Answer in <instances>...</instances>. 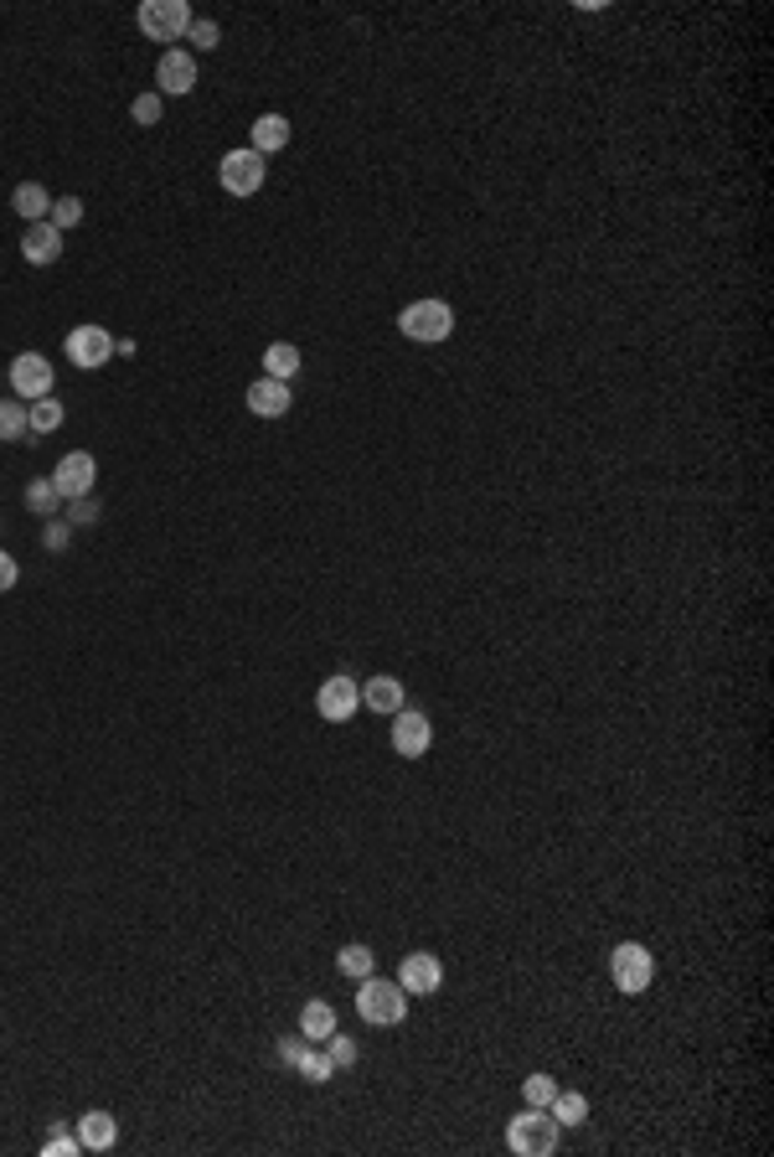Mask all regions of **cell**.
<instances>
[{
	"label": "cell",
	"mask_w": 774,
	"mask_h": 1157,
	"mask_svg": "<svg viewBox=\"0 0 774 1157\" xmlns=\"http://www.w3.org/2000/svg\"><path fill=\"white\" fill-rule=\"evenodd\" d=\"M548 1111H553L557 1126H584V1122H589V1095H578V1090H563V1086H557V1095L548 1101Z\"/></svg>",
	"instance_id": "obj_21"
},
{
	"label": "cell",
	"mask_w": 774,
	"mask_h": 1157,
	"mask_svg": "<svg viewBox=\"0 0 774 1157\" xmlns=\"http://www.w3.org/2000/svg\"><path fill=\"white\" fill-rule=\"evenodd\" d=\"M325 1055H331L336 1070H352V1065H356V1044L346 1034H331V1038H325Z\"/></svg>",
	"instance_id": "obj_32"
},
{
	"label": "cell",
	"mask_w": 774,
	"mask_h": 1157,
	"mask_svg": "<svg viewBox=\"0 0 774 1157\" xmlns=\"http://www.w3.org/2000/svg\"><path fill=\"white\" fill-rule=\"evenodd\" d=\"M68 543H73V528H68V522H52V528H47V548H52V553H68Z\"/></svg>",
	"instance_id": "obj_37"
},
{
	"label": "cell",
	"mask_w": 774,
	"mask_h": 1157,
	"mask_svg": "<svg viewBox=\"0 0 774 1157\" xmlns=\"http://www.w3.org/2000/svg\"><path fill=\"white\" fill-rule=\"evenodd\" d=\"M78 1153H84L78 1132H52V1137L42 1142V1157H78Z\"/></svg>",
	"instance_id": "obj_31"
},
{
	"label": "cell",
	"mask_w": 774,
	"mask_h": 1157,
	"mask_svg": "<svg viewBox=\"0 0 774 1157\" xmlns=\"http://www.w3.org/2000/svg\"><path fill=\"white\" fill-rule=\"evenodd\" d=\"M57 507H63V496H57L52 476L47 481H26V511H32V517H52Z\"/></svg>",
	"instance_id": "obj_26"
},
{
	"label": "cell",
	"mask_w": 774,
	"mask_h": 1157,
	"mask_svg": "<svg viewBox=\"0 0 774 1157\" xmlns=\"http://www.w3.org/2000/svg\"><path fill=\"white\" fill-rule=\"evenodd\" d=\"M140 32L151 36V42H181L186 36V26H191V5L186 0H145L140 5Z\"/></svg>",
	"instance_id": "obj_5"
},
{
	"label": "cell",
	"mask_w": 774,
	"mask_h": 1157,
	"mask_svg": "<svg viewBox=\"0 0 774 1157\" xmlns=\"http://www.w3.org/2000/svg\"><path fill=\"white\" fill-rule=\"evenodd\" d=\"M398 331H403L408 341H419V346H439V341L455 337V306L450 300H413V306L398 310Z\"/></svg>",
	"instance_id": "obj_1"
},
{
	"label": "cell",
	"mask_w": 774,
	"mask_h": 1157,
	"mask_svg": "<svg viewBox=\"0 0 774 1157\" xmlns=\"http://www.w3.org/2000/svg\"><path fill=\"white\" fill-rule=\"evenodd\" d=\"M197 88V57L181 47H166L161 52V63H155V93L161 99H181V93H191Z\"/></svg>",
	"instance_id": "obj_9"
},
{
	"label": "cell",
	"mask_w": 774,
	"mask_h": 1157,
	"mask_svg": "<svg viewBox=\"0 0 774 1157\" xmlns=\"http://www.w3.org/2000/svg\"><path fill=\"white\" fill-rule=\"evenodd\" d=\"M289 404H295V393L279 377H253L248 383V414H258V419H285Z\"/></svg>",
	"instance_id": "obj_14"
},
{
	"label": "cell",
	"mask_w": 774,
	"mask_h": 1157,
	"mask_svg": "<svg viewBox=\"0 0 774 1157\" xmlns=\"http://www.w3.org/2000/svg\"><path fill=\"white\" fill-rule=\"evenodd\" d=\"M295 373H300V346H289V341H274L269 352H264V377H279V383H289Z\"/></svg>",
	"instance_id": "obj_23"
},
{
	"label": "cell",
	"mask_w": 774,
	"mask_h": 1157,
	"mask_svg": "<svg viewBox=\"0 0 774 1157\" xmlns=\"http://www.w3.org/2000/svg\"><path fill=\"white\" fill-rule=\"evenodd\" d=\"M68 522H73V528H84V522H99V502H88V496H73V502H68Z\"/></svg>",
	"instance_id": "obj_35"
},
{
	"label": "cell",
	"mask_w": 774,
	"mask_h": 1157,
	"mask_svg": "<svg viewBox=\"0 0 774 1157\" xmlns=\"http://www.w3.org/2000/svg\"><path fill=\"white\" fill-rule=\"evenodd\" d=\"M21 254H26V264H57V258H63V233H57L52 222H26Z\"/></svg>",
	"instance_id": "obj_15"
},
{
	"label": "cell",
	"mask_w": 774,
	"mask_h": 1157,
	"mask_svg": "<svg viewBox=\"0 0 774 1157\" xmlns=\"http://www.w3.org/2000/svg\"><path fill=\"white\" fill-rule=\"evenodd\" d=\"M130 114H135V124H161V93H140Z\"/></svg>",
	"instance_id": "obj_34"
},
{
	"label": "cell",
	"mask_w": 774,
	"mask_h": 1157,
	"mask_svg": "<svg viewBox=\"0 0 774 1157\" xmlns=\"http://www.w3.org/2000/svg\"><path fill=\"white\" fill-rule=\"evenodd\" d=\"M356 1013H362V1023H377V1028H392V1023L408 1018V992L398 988V982H387V977H362L356 982Z\"/></svg>",
	"instance_id": "obj_3"
},
{
	"label": "cell",
	"mask_w": 774,
	"mask_h": 1157,
	"mask_svg": "<svg viewBox=\"0 0 774 1157\" xmlns=\"http://www.w3.org/2000/svg\"><path fill=\"white\" fill-rule=\"evenodd\" d=\"M300 1034L310 1038V1044H325V1038L336 1034V1007L325 1003V998H310V1003L300 1007Z\"/></svg>",
	"instance_id": "obj_19"
},
{
	"label": "cell",
	"mask_w": 774,
	"mask_h": 1157,
	"mask_svg": "<svg viewBox=\"0 0 774 1157\" xmlns=\"http://www.w3.org/2000/svg\"><path fill=\"white\" fill-rule=\"evenodd\" d=\"M300 1075L310 1080V1086H325V1080L336 1075V1065H331V1055H325V1049H310V1055L300 1059Z\"/></svg>",
	"instance_id": "obj_29"
},
{
	"label": "cell",
	"mask_w": 774,
	"mask_h": 1157,
	"mask_svg": "<svg viewBox=\"0 0 774 1157\" xmlns=\"http://www.w3.org/2000/svg\"><path fill=\"white\" fill-rule=\"evenodd\" d=\"M336 967H341V977L362 982V977H372V971H377V951H372V946H362V940H352V946H341Z\"/></svg>",
	"instance_id": "obj_22"
},
{
	"label": "cell",
	"mask_w": 774,
	"mask_h": 1157,
	"mask_svg": "<svg viewBox=\"0 0 774 1157\" xmlns=\"http://www.w3.org/2000/svg\"><path fill=\"white\" fill-rule=\"evenodd\" d=\"M310 1049H316V1044H310L305 1034H285V1038H279V1059H285L289 1070H300V1059L310 1055Z\"/></svg>",
	"instance_id": "obj_33"
},
{
	"label": "cell",
	"mask_w": 774,
	"mask_h": 1157,
	"mask_svg": "<svg viewBox=\"0 0 774 1157\" xmlns=\"http://www.w3.org/2000/svg\"><path fill=\"white\" fill-rule=\"evenodd\" d=\"M408 703V693H403V682L398 677H372V682H362V708H372V714H398Z\"/></svg>",
	"instance_id": "obj_16"
},
{
	"label": "cell",
	"mask_w": 774,
	"mask_h": 1157,
	"mask_svg": "<svg viewBox=\"0 0 774 1157\" xmlns=\"http://www.w3.org/2000/svg\"><path fill=\"white\" fill-rule=\"evenodd\" d=\"M78 1142H84L88 1153H109L119 1142V1122L109 1116V1111H84L78 1116Z\"/></svg>",
	"instance_id": "obj_17"
},
{
	"label": "cell",
	"mask_w": 774,
	"mask_h": 1157,
	"mask_svg": "<svg viewBox=\"0 0 774 1157\" xmlns=\"http://www.w3.org/2000/svg\"><path fill=\"white\" fill-rule=\"evenodd\" d=\"M285 145H289V120H285V114H258V120H253V145H248V151H258L264 161H269V155L285 151Z\"/></svg>",
	"instance_id": "obj_18"
},
{
	"label": "cell",
	"mask_w": 774,
	"mask_h": 1157,
	"mask_svg": "<svg viewBox=\"0 0 774 1157\" xmlns=\"http://www.w3.org/2000/svg\"><path fill=\"white\" fill-rule=\"evenodd\" d=\"M186 42H191L197 52H212L222 42V26L218 21H191V26H186Z\"/></svg>",
	"instance_id": "obj_30"
},
{
	"label": "cell",
	"mask_w": 774,
	"mask_h": 1157,
	"mask_svg": "<svg viewBox=\"0 0 774 1157\" xmlns=\"http://www.w3.org/2000/svg\"><path fill=\"white\" fill-rule=\"evenodd\" d=\"M609 977H615V988L624 998H640V992H651V982H656V956L645 951L640 940H620L609 951Z\"/></svg>",
	"instance_id": "obj_4"
},
{
	"label": "cell",
	"mask_w": 774,
	"mask_h": 1157,
	"mask_svg": "<svg viewBox=\"0 0 774 1157\" xmlns=\"http://www.w3.org/2000/svg\"><path fill=\"white\" fill-rule=\"evenodd\" d=\"M63 419H68V409H63L57 398H36V404H26V425H32V434H52V429H63Z\"/></svg>",
	"instance_id": "obj_24"
},
{
	"label": "cell",
	"mask_w": 774,
	"mask_h": 1157,
	"mask_svg": "<svg viewBox=\"0 0 774 1157\" xmlns=\"http://www.w3.org/2000/svg\"><path fill=\"white\" fill-rule=\"evenodd\" d=\"M264 176H269V161L258 151H228L222 155V166H218V181H222V191L228 197H253V191L264 187Z\"/></svg>",
	"instance_id": "obj_6"
},
{
	"label": "cell",
	"mask_w": 774,
	"mask_h": 1157,
	"mask_svg": "<svg viewBox=\"0 0 774 1157\" xmlns=\"http://www.w3.org/2000/svg\"><path fill=\"white\" fill-rule=\"evenodd\" d=\"M429 745H434V724H429V714H419V708H398V714H392V749H398L403 760H423Z\"/></svg>",
	"instance_id": "obj_11"
},
{
	"label": "cell",
	"mask_w": 774,
	"mask_h": 1157,
	"mask_svg": "<svg viewBox=\"0 0 774 1157\" xmlns=\"http://www.w3.org/2000/svg\"><path fill=\"white\" fill-rule=\"evenodd\" d=\"M52 228L57 233H68V228H78L84 222V197H52Z\"/></svg>",
	"instance_id": "obj_27"
},
{
	"label": "cell",
	"mask_w": 774,
	"mask_h": 1157,
	"mask_svg": "<svg viewBox=\"0 0 774 1157\" xmlns=\"http://www.w3.org/2000/svg\"><path fill=\"white\" fill-rule=\"evenodd\" d=\"M398 988L413 992V998H434L444 988V961L434 951H408L403 967H398Z\"/></svg>",
	"instance_id": "obj_12"
},
{
	"label": "cell",
	"mask_w": 774,
	"mask_h": 1157,
	"mask_svg": "<svg viewBox=\"0 0 774 1157\" xmlns=\"http://www.w3.org/2000/svg\"><path fill=\"white\" fill-rule=\"evenodd\" d=\"M11 393L26 398V404L52 398V362L42 357V352H21V357L11 362Z\"/></svg>",
	"instance_id": "obj_13"
},
{
	"label": "cell",
	"mask_w": 774,
	"mask_h": 1157,
	"mask_svg": "<svg viewBox=\"0 0 774 1157\" xmlns=\"http://www.w3.org/2000/svg\"><path fill=\"white\" fill-rule=\"evenodd\" d=\"M16 578H21L16 559H11V553H5V548H0V595H5V589H16Z\"/></svg>",
	"instance_id": "obj_36"
},
{
	"label": "cell",
	"mask_w": 774,
	"mask_h": 1157,
	"mask_svg": "<svg viewBox=\"0 0 774 1157\" xmlns=\"http://www.w3.org/2000/svg\"><path fill=\"white\" fill-rule=\"evenodd\" d=\"M21 434H32V425H26V404H21V398H0V444L21 440Z\"/></svg>",
	"instance_id": "obj_25"
},
{
	"label": "cell",
	"mask_w": 774,
	"mask_h": 1157,
	"mask_svg": "<svg viewBox=\"0 0 774 1157\" xmlns=\"http://www.w3.org/2000/svg\"><path fill=\"white\" fill-rule=\"evenodd\" d=\"M11 207H16L26 222H47L52 218V191L42 187V181H21V187L11 191Z\"/></svg>",
	"instance_id": "obj_20"
},
{
	"label": "cell",
	"mask_w": 774,
	"mask_h": 1157,
	"mask_svg": "<svg viewBox=\"0 0 774 1157\" xmlns=\"http://www.w3.org/2000/svg\"><path fill=\"white\" fill-rule=\"evenodd\" d=\"M93 481H99V460L88 455V450L63 455L57 460V471H52V486H57L63 502H73V496H93Z\"/></svg>",
	"instance_id": "obj_10"
},
{
	"label": "cell",
	"mask_w": 774,
	"mask_h": 1157,
	"mask_svg": "<svg viewBox=\"0 0 774 1157\" xmlns=\"http://www.w3.org/2000/svg\"><path fill=\"white\" fill-rule=\"evenodd\" d=\"M356 708H362V682L352 677H325L316 693V714L325 718V724H346V718H356Z\"/></svg>",
	"instance_id": "obj_8"
},
{
	"label": "cell",
	"mask_w": 774,
	"mask_h": 1157,
	"mask_svg": "<svg viewBox=\"0 0 774 1157\" xmlns=\"http://www.w3.org/2000/svg\"><path fill=\"white\" fill-rule=\"evenodd\" d=\"M553 1095H557V1080H553V1075H527V1080H522V1101H527V1106H542V1111H548V1101H553Z\"/></svg>",
	"instance_id": "obj_28"
},
{
	"label": "cell",
	"mask_w": 774,
	"mask_h": 1157,
	"mask_svg": "<svg viewBox=\"0 0 774 1157\" xmlns=\"http://www.w3.org/2000/svg\"><path fill=\"white\" fill-rule=\"evenodd\" d=\"M557 1137H563V1126L553 1122V1111H542V1106H527L522 1116H511V1122H506V1147H511L517 1157L557 1153Z\"/></svg>",
	"instance_id": "obj_2"
},
{
	"label": "cell",
	"mask_w": 774,
	"mask_h": 1157,
	"mask_svg": "<svg viewBox=\"0 0 774 1157\" xmlns=\"http://www.w3.org/2000/svg\"><path fill=\"white\" fill-rule=\"evenodd\" d=\"M119 341L103 331V326H73L68 341H63V352H68L73 367H84V373H93V367H103V362L114 357Z\"/></svg>",
	"instance_id": "obj_7"
}]
</instances>
